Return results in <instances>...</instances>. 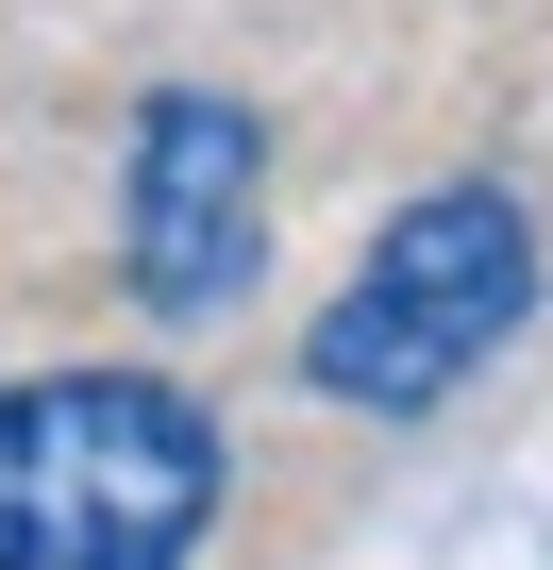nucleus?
<instances>
[{"label": "nucleus", "instance_id": "2", "mask_svg": "<svg viewBox=\"0 0 553 570\" xmlns=\"http://www.w3.org/2000/svg\"><path fill=\"white\" fill-rule=\"evenodd\" d=\"M520 320H536V202L470 168V185H419L353 252V285H336L319 336H303V386L353 403V420H436Z\"/></svg>", "mask_w": 553, "mask_h": 570}, {"label": "nucleus", "instance_id": "1", "mask_svg": "<svg viewBox=\"0 0 553 570\" xmlns=\"http://www.w3.org/2000/svg\"><path fill=\"white\" fill-rule=\"evenodd\" d=\"M235 503V436L168 370H34L0 386V570H201Z\"/></svg>", "mask_w": 553, "mask_h": 570}, {"label": "nucleus", "instance_id": "3", "mask_svg": "<svg viewBox=\"0 0 553 570\" xmlns=\"http://www.w3.org/2000/svg\"><path fill=\"white\" fill-rule=\"evenodd\" d=\"M268 268V135L235 85H151L118 135V285L135 320H235Z\"/></svg>", "mask_w": 553, "mask_h": 570}]
</instances>
